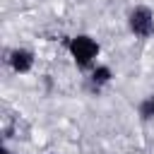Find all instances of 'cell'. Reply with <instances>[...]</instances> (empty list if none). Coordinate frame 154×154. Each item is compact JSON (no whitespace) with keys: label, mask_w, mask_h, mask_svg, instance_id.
I'll list each match as a JSON object with an SVG mask.
<instances>
[{"label":"cell","mask_w":154,"mask_h":154,"mask_svg":"<svg viewBox=\"0 0 154 154\" xmlns=\"http://www.w3.org/2000/svg\"><path fill=\"white\" fill-rule=\"evenodd\" d=\"M140 116H142V120L154 118V94H149V96L140 103Z\"/></svg>","instance_id":"5"},{"label":"cell","mask_w":154,"mask_h":154,"mask_svg":"<svg viewBox=\"0 0 154 154\" xmlns=\"http://www.w3.org/2000/svg\"><path fill=\"white\" fill-rule=\"evenodd\" d=\"M128 26H130V31H132L135 36L149 38V36L154 34V12H152L149 7H144V5L130 10V14H128Z\"/></svg>","instance_id":"2"},{"label":"cell","mask_w":154,"mask_h":154,"mask_svg":"<svg viewBox=\"0 0 154 154\" xmlns=\"http://www.w3.org/2000/svg\"><path fill=\"white\" fill-rule=\"evenodd\" d=\"M67 51H70L75 65L82 67V70H87V67L94 65V60H96V55H99V43H96L91 36L79 34V36H72V38L67 41Z\"/></svg>","instance_id":"1"},{"label":"cell","mask_w":154,"mask_h":154,"mask_svg":"<svg viewBox=\"0 0 154 154\" xmlns=\"http://www.w3.org/2000/svg\"><path fill=\"white\" fill-rule=\"evenodd\" d=\"M2 154H10V152H7V149H2Z\"/></svg>","instance_id":"6"},{"label":"cell","mask_w":154,"mask_h":154,"mask_svg":"<svg viewBox=\"0 0 154 154\" xmlns=\"http://www.w3.org/2000/svg\"><path fill=\"white\" fill-rule=\"evenodd\" d=\"M111 77H113V72H111V67L108 65H99V67H94L91 70V84L99 89V87H103V84H108L111 82Z\"/></svg>","instance_id":"4"},{"label":"cell","mask_w":154,"mask_h":154,"mask_svg":"<svg viewBox=\"0 0 154 154\" xmlns=\"http://www.w3.org/2000/svg\"><path fill=\"white\" fill-rule=\"evenodd\" d=\"M7 63H10V67L14 72L24 75V72H29L34 67V53L26 51V48H14V51L7 53Z\"/></svg>","instance_id":"3"}]
</instances>
